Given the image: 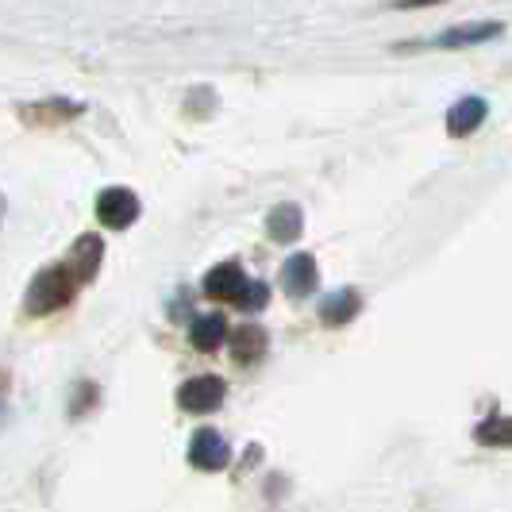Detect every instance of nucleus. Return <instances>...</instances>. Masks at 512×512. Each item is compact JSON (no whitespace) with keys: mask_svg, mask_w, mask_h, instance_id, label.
Returning a JSON list of instances; mask_svg holds the SVG:
<instances>
[{"mask_svg":"<svg viewBox=\"0 0 512 512\" xmlns=\"http://www.w3.org/2000/svg\"><path fill=\"white\" fill-rule=\"evenodd\" d=\"M266 228H270V235H274L278 243H293V239L301 235V208L297 205L274 208L270 220H266Z\"/></svg>","mask_w":512,"mask_h":512,"instance_id":"10","label":"nucleus"},{"mask_svg":"<svg viewBox=\"0 0 512 512\" xmlns=\"http://www.w3.org/2000/svg\"><path fill=\"white\" fill-rule=\"evenodd\" d=\"M478 439L489 443V447H512V420H505V416H489L486 424L478 428Z\"/></svg>","mask_w":512,"mask_h":512,"instance_id":"13","label":"nucleus"},{"mask_svg":"<svg viewBox=\"0 0 512 512\" xmlns=\"http://www.w3.org/2000/svg\"><path fill=\"white\" fill-rule=\"evenodd\" d=\"M101 255H104L101 239L97 235H81L70 255L62 258V262H54V266H47V270H39L35 282L27 285V297H24L27 316H51L62 305H70L77 289L85 282H93V274L101 266Z\"/></svg>","mask_w":512,"mask_h":512,"instance_id":"1","label":"nucleus"},{"mask_svg":"<svg viewBox=\"0 0 512 512\" xmlns=\"http://www.w3.org/2000/svg\"><path fill=\"white\" fill-rule=\"evenodd\" d=\"M228 439L220 436V432H212V428H201L193 443H189V462L197 466V470H220V466H228Z\"/></svg>","mask_w":512,"mask_h":512,"instance_id":"5","label":"nucleus"},{"mask_svg":"<svg viewBox=\"0 0 512 512\" xmlns=\"http://www.w3.org/2000/svg\"><path fill=\"white\" fill-rule=\"evenodd\" d=\"M501 35V24H478V27H466V31H447L439 35L436 47H466V43H482V39H497Z\"/></svg>","mask_w":512,"mask_h":512,"instance_id":"12","label":"nucleus"},{"mask_svg":"<svg viewBox=\"0 0 512 512\" xmlns=\"http://www.w3.org/2000/svg\"><path fill=\"white\" fill-rule=\"evenodd\" d=\"M178 401H181V409L197 412V416L216 412L224 405V382H220V378H193V382L181 385Z\"/></svg>","mask_w":512,"mask_h":512,"instance_id":"4","label":"nucleus"},{"mask_svg":"<svg viewBox=\"0 0 512 512\" xmlns=\"http://www.w3.org/2000/svg\"><path fill=\"white\" fill-rule=\"evenodd\" d=\"M97 216H101L104 228L124 231L139 220V201L131 189H104L101 201H97Z\"/></svg>","mask_w":512,"mask_h":512,"instance_id":"3","label":"nucleus"},{"mask_svg":"<svg viewBox=\"0 0 512 512\" xmlns=\"http://www.w3.org/2000/svg\"><path fill=\"white\" fill-rule=\"evenodd\" d=\"M205 293L212 301H224V305H239L247 312H255L270 301V289L262 282H247V274L235 266V262H220L212 274L205 278Z\"/></svg>","mask_w":512,"mask_h":512,"instance_id":"2","label":"nucleus"},{"mask_svg":"<svg viewBox=\"0 0 512 512\" xmlns=\"http://www.w3.org/2000/svg\"><path fill=\"white\" fill-rule=\"evenodd\" d=\"M231 351H235V359L243 362V366H251L266 355V332L255 328V324H247V328H235V339H231Z\"/></svg>","mask_w":512,"mask_h":512,"instance_id":"8","label":"nucleus"},{"mask_svg":"<svg viewBox=\"0 0 512 512\" xmlns=\"http://www.w3.org/2000/svg\"><path fill=\"white\" fill-rule=\"evenodd\" d=\"M486 112H489V104L482 101V97H466V101H459L455 108H451L447 128H451V135H470L474 128H482Z\"/></svg>","mask_w":512,"mask_h":512,"instance_id":"7","label":"nucleus"},{"mask_svg":"<svg viewBox=\"0 0 512 512\" xmlns=\"http://www.w3.org/2000/svg\"><path fill=\"white\" fill-rule=\"evenodd\" d=\"M224 332H228L224 316H201V320H193V347L197 351H216L224 343Z\"/></svg>","mask_w":512,"mask_h":512,"instance_id":"11","label":"nucleus"},{"mask_svg":"<svg viewBox=\"0 0 512 512\" xmlns=\"http://www.w3.org/2000/svg\"><path fill=\"white\" fill-rule=\"evenodd\" d=\"M359 305L362 301L355 289H339V293H332V297L320 305V316H324V324H335V328H339V324H347V320L359 312Z\"/></svg>","mask_w":512,"mask_h":512,"instance_id":"9","label":"nucleus"},{"mask_svg":"<svg viewBox=\"0 0 512 512\" xmlns=\"http://www.w3.org/2000/svg\"><path fill=\"white\" fill-rule=\"evenodd\" d=\"M282 285L289 297H308L316 289V262H312V255L289 258L282 270Z\"/></svg>","mask_w":512,"mask_h":512,"instance_id":"6","label":"nucleus"}]
</instances>
